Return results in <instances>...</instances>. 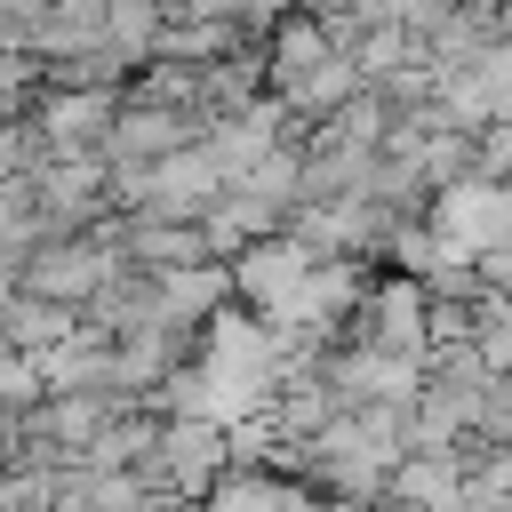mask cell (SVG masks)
Returning a JSON list of instances; mask_svg holds the SVG:
<instances>
[{"label":"cell","mask_w":512,"mask_h":512,"mask_svg":"<svg viewBox=\"0 0 512 512\" xmlns=\"http://www.w3.org/2000/svg\"><path fill=\"white\" fill-rule=\"evenodd\" d=\"M104 16H112V0H48L40 64H64V56H80V48H104Z\"/></svg>","instance_id":"1"},{"label":"cell","mask_w":512,"mask_h":512,"mask_svg":"<svg viewBox=\"0 0 512 512\" xmlns=\"http://www.w3.org/2000/svg\"><path fill=\"white\" fill-rule=\"evenodd\" d=\"M208 512H296L272 480H248V472H224L216 480V496H208Z\"/></svg>","instance_id":"2"},{"label":"cell","mask_w":512,"mask_h":512,"mask_svg":"<svg viewBox=\"0 0 512 512\" xmlns=\"http://www.w3.org/2000/svg\"><path fill=\"white\" fill-rule=\"evenodd\" d=\"M240 0H168V24H232Z\"/></svg>","instance_id":"3"}]
</instances>
